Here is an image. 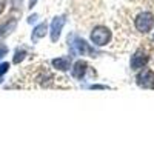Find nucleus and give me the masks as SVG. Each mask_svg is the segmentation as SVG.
<instances>
[{
  "mask_svg": "<svg viewBox=\"0 0 154 154\" xmlns=\"http://www.w3.org/2000/svg\"><path fill=\"white\" fill-rule=\"evenodd\" d=\"M8 69H9V63H8V62L0 63V77H2V75H5V74L8 72Z\"/></svg>",
  "mask_w": 154,
  "mask_h": 154,
  "instance_id": "obj_12",
  "label": "nucleus"
},
{
  "mask_svg": "<svg viewBox=\"0 0 154 154\" xmlns=\"http://www.w3.org/2000/svg\"><path fill=\"white\" fill-rule=\"evenodd\" d=\"M68 46H69V56H99L100 53L97 49H94V46H91L89 43H86V40H83L79 35H68Z\"/></svg>",
  "mask_w": 154,
  "mask_h": 154,
  "instance_id": "obj_1",
  "label": "nucleus"
},
{
  "mask_svg": "<svg viewBox=\"0 0 154 154\" xmlns=\"http://www.w3.org/2000/svg\"><path fill=\"white\" fill-rule=\"evenodd\" d=\"M152 40H154V35H152Z\"/></svg>",
  "mask_w": 154,
  "mask_h": 154,
  "instance_id": "obj_20",
  "label": "nucleus"
},
{
  "mask_svg": "<svg viewBox=\"0 0 154 154\" xmlns=\"http://www.w3.org/2000/svg\"><path fill=\"white\" fill-rule=\"evenodd\" d=\"M86 71H88V63L85 60H77L71 66V75L77 80H82L86 74Z\"/></svg>",
  "mask_w": 154,
  "mask_h": 154,
  "instance_id": "obj_8",
  "label": "nucleus"
},
{
  "mask_svg": "<svg viewBox=\"0 0 154 154\" xmlns=\"http://www.w3.org/2000/svg\"><path fill=\"white\" fill-rule=\"evenodd\" d=\"M37 17H38L37 14H32V16H29V17H28V23H34V22L37 20Z\"/></svg>",
  "mask_w": 154,
  "mask_h": 154,
  "instance_id": "obj_17",
  "label": "nucleus"
},
{
  "mask_svg": "<svg viewBox=\"0 0 154 154\" xmlns=\"http://www.w3.org/2000/svg\"><path fill=\"white\" fill-rule=\"evenodd\" d=\"M8 46L6 45H3V43H0V59H2V57H5L6 54H8Z\"/></svg>",
  "mask_w": 154,
  "mask_h": 154,
  "instance_id": "obj_13",
  "label": "nucleus"
},
{
  "mask_svg": "<svg viewBox=\"0 0 154 154\" xmlns=\"http://www.w3.org/2000/svg\"><path fill=\"white\" fill-rule=\"evenodd\" d=\"M16 28H17V19H9L8 22L2 23V25H0V38L8 35V34H11Z\"/></svg>",
  "mask_w": 154,
  "mask_h": 154,
  "instance_id": "obj_10",
  "label": "nucleus"
},
{
  "mask_svg": "<svg viewBox=\"0 0 154 154\" xmlns=\"http://www.w3.org/2000/svg\"><path fill=\"white\" fill-rule=\"evenodd\" d=\"M89 38H91V42L94 46H105L109 43L111 40V31L106 28V26H102V25H99V26H96L93 31H91V35H89Z\"/></svg>",
  "mask_w": 154,
  "mask_h": 154,
  "instance_id": "obj_2",
  "label": "nucleus"
},
{
  "mask_svg": "<svg viewBox=\"0 0 154 154\" xmlns=\"http://www.w3.org/2000/svg\"><path fill=\"white\" fill-rule=\"evenodd\" d=\"M134 25H136V29L142 34H146L152 29L154 26V16L151 14L149 11H145V12H140V14L136 17L134 20Z\"/></svg>",
  "mask_w": 154,
  "mask_h": 154,
  "instance_id": "obj_3",
  "label": "nucleus"
},
{
  "mask_svg": "<svg viewBox=\"0 0 154 154\" xmlns=\"http://www.w3.org/2000/svg\"><path fill=\"white\" fill-rule=\"evenodd\" d=\"M148 60H149L148 54L145 53V51L139 49V51H136V53L131 56V60H130V66H131V69H134V71H139V69H142V68H145V66H146Z\"/></svg>",
  "mask_w": 154,
  "mask_h": 154,
  "instance_id": "obj_5",
  "label": "nucleus"
},
{
  "mask_svg": "<svg viewBox=\"0 0 154 154\" xmlns=\"http://www.w3.org/2000/svg\"><path fill=\"white\" fill-rule=\"evenodd\" d=\"M5 6H6V0H0V14L5 11Z\"/></svg>",
  "mask_w": 154,
  "mask_h": 154,
  "instance_id": "obj_16",
  "label": "nucleus"
},
{
  "mask_svg": "<svg viewBox=\"0 0 154 154\" xmlns=\"http://www.w3.org/2000/svg\"><path fill=\"white\" fill-rule=\"evenodd\" d=\"M66 23V17L65 16H56L51 22V26H49V37H51V42L56 43L59 38H60V34H62V29Z\"/></svg>",
  "mask_w": 154,
  "mask_h": 154,
  "instance_id": "obj_4",
  "label": "nucleus"
},
{
  "mask_svg": "<svg viewBox=\"0 0 154 154\" xmlns=\"http://www.w3.org/2000/svg\"><path fill=\"white\" fill-rule=\"evenodd\" d=\"M11 3H12V8H20L23 0H11Z\"/></svg>",
  "mask_w": 154,
  "mask_h": 154,
  "instance_id": "obj_15",
  "label": "nucleus"
},
{
  "mask_svg": "<svg viewBox=\"0 0 154 154\" xmlns=\"http://www.w3.org/2000/svg\"><path fill=\"white\" fill-rule=\"evenodd\" d=\"M51 65H53L57 71L65 72V71H68V69L72 66V56H65V57H57V59H53Z\"/></svg>",
  "mask_w": 154,
  "mask_h": 154,
  "instance_id": "obj_7",
  "label": "nucleus"
},
{
  "mask_svg": "<svg viewBox=\"0 0 154 154\" xmlns=\"http://www.w3.org/2000/svg\"><path fill=\"white\" fill-rule=\"evenodd\" d=\"M136 82L142 88H154V71L148 68H142V71L136 77Z\"/></svg>",
  "mask_w": 154,
  "mask_h": 154,
  "instance_id": "obj_6",
  "label": "nucleus"
},
{
  "mask_svg": "<svg viewBox=\"0 0 154 154\" xmlns=\"http://www.w3.org/2000/svg\"><path fill=\"white\" fill-rule=\"evenodd\" d=\"M46 32H48V25H46V22L38 23L37 26L32 29V34H31V40H32V43H35L37 40H40L42 37H45Z\"/></svg>",
  "mask_w": 154,
  "mask_h": 154,
  "instance_id": "obj_9",
  "label": "nucleus"
},
{
  "mask_svg": "<svg viewBox=\"0 0 154 154\" xmlns=\"http://www.w3.org/2000/svg\"><path fill=\"white\" fill-rule=\"evenodd\" d=\"M0 83H2V79H0Z\"/></svg>",
  "mask_w": 154,
  "mask_h": 154,
  "instance_id": "obj_19",
  "label": "nucleus"
},
{
  "mask_svg": "<svg viewBox=\"0 0 154 154\" xmlns=\"http://www.w3.org/2000/svg\"><path fill=\"white\" fill-rule=\"evenodd\" d=\"M26 49L25 48H17L16 49V53H14V57H12V63H20V62H23L25 60V57H26Z\"/></svg>",
  "mask_w": 154,
  "mask_h": 154,
  "instance_id": "obj_11",
  "label": "nucleus"
},
{
  "mask_svg": "<svg viewBox=\"0 0 154 154\" xmlns=\"http://www.w3.org/2000/svg\"><path fill=\"white\" fill-rule=\"evenodd\" d=\"M108 86H105V85H89L88 86V89H106Z\"/></svg>",
  "mask_w": 154,
  "mask_h": 154,
  "instance_id": "obj_14",
  "label": "nucleus"
},
{
  "mask_svg": "<svg viewBox=\"0 0 154 154\" xmlns=\"http://www.w3.org/2000/svg\"><path fill=\"white\" fill-rule=\"evenodd\" d=\"M35 3H37V0H29V3H28V8H32V6H35Z\"/></svg>",
  "mask_w": 154,
  "mask_h": 154,
  "instance_id": "obj_18",
  "label": "nucleus"
}]
</instances>
